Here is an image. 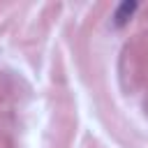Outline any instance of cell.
I'll use <instances>...</instances> for the list:
<instances>
[{"mask_svg":"<svg viewBox=\"0 0 148 148\" xmlns=\"http://www.w3.org/2000/svg\"><path fill=\"white\" fill-rule=\"evenodd\" d=\"M136 9V2H123L120 7H118V12H116V16L113 18H118V23H123L125 18H130L132 16V12Z\"/></svg>","mask_w":148,"mask_h":148,"instance_id":"obj_1","label":"cell"}]
</instances>
